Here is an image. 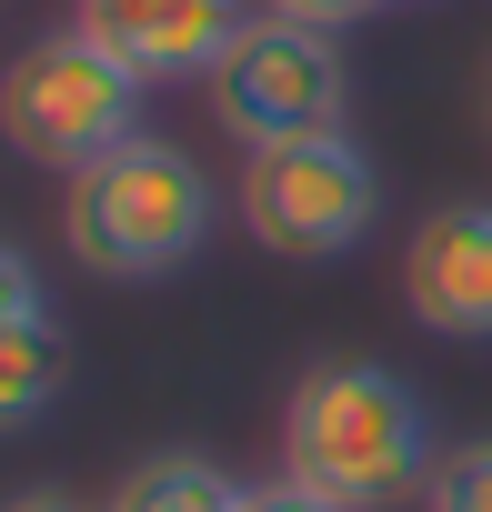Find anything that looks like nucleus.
Returning a JSON list of instances; mask_svg holds the SVG:
<instances>
[{"instance_id":"obj_1","label":"nucleus","mask_w":492,"mask_h":512,"mask_svg":"<svg viewBox=\"0 0 492 512\" xmlns=\"http://www.w3.org/2000/svg\"><path fill=\"white\" fill-rule=\"evenodd\" d=\"M432 462V412L392 362H312L282 402V472L342 512L422 502Z\"/></svg>"},{"instance_id":"obj_2","label":"nucleus","mask_w":492,"mask_h":512,"mask_svg":"<svg viewBox=\"0 0 492 512\" xmlns=\"http://www.w3.org/2000/svg\"><path fill=\"white\" fill-rule=\"evenodd\" d=\"M61 241L91 282H161L211 241V171L151 131L61 181Z\"/></svg>"},{"instance_id":"obj_3","label":"nucleus","mask_w":492,"mask_h":512,"mask_svg":"<svg viewBox=\"0 0 492 512\" xmlns=\"http://www.w3.org/2000/svg\"><path fill=\"white\" fill-rule=\"evenodd\" d=\"M201 91H211V121H221L241 151L312 141V131H352L342 31H312V21H282V11H252V21H241Z\"/></svg>"},{"instance_id":"obj_4","label":"nucleus","mask_w":492,"mask_h":512,"mask_svg":"<svg viewBox=\"0 0 492 512\" xmlns=\"http://www.w3.org/2000/svg\"><path fill=\"white\" fill-rule=\"evenodd\" d=\"M141 91L151 81H131L91 31H41L0 71V141L71 181L81 161H101V151H121L141 131Z\"/></svg>"},{"instance_id":"obj_5","label":"nucleus","mask_w":492,"mask_h":512,"mask_svg":"<svg viewBox=\"0 0 492 512\" xmlns=\"http://www.w3.org/2000/svg\"><path fill=\"white\" fill-rule=\"evenodd\" d=\"M241 231L272 262H342V251L382 221V171L352 131H312V141H272L241 151V191H231Z\"/></svg>"},{"instance_id":"obj_6","label":"nucleus","mask_w":492,"mask_h":512,"mask_svg":"<svg viewBox=\"0 0 492 512\" xmlns=\"http://www.w3.org/2000/svg\"><path fill=\"white\" fill-rule=\"evenodd\" d=\"M402 312L442 342H492V201H442L402 241Z\"/></svg>"},{"instance_id":"obj_7","label":"nucleus","mask_w":492,"mask_h":512,"mask_svg":"<svg viewBox=\"0 0 492 512\" xmlns=\"http://www.w3.org/2000/svg\"><path fill=\"white\" fill-rule=\"evenodd\" d=\"M252 21V0H81L71 31H91L131 81H211L231 31Z\"/></svg>"},{"instance_id":"obj_8","label":"nucleus","mask_w":492,"mask_h":512,"mask_svg":"<svg viewBox=\"0 0 492 512\" xmlns=\"http://www.w3.org/2000/svg\"><path fill=\"white\" fill-rule=\"evenodd\" d=\"M61 382H71V342H61L51 312H31V322L0 332V432H31L61 402Z\"/></svg>"},{"instance_id":"obj_9","label":"nucleus","mask_w":492,"mask_h":512,"mask_svg":"<svg viewBox=\"0 0 492 512\" xmlns=\"http://www.w3.org/2000/svg\"><path fill=\"white\" fill-rule=\"evenodd\" d=\"M101 512H241V482L211 462V452H151L111 482Z\"/></svg>"},{"instance_id":"obj_10","label":"nucleus","mask_w":492,"mask_h":512,"mask_svg":"<svg viewBox=\"0 0 492 512\" xmlns=\"http://www.w3.org/2000/svg\"><path fill=\"white\" fill-rule=\"evenodd\" d=\"M422 512H492V432L482 442H452L422 482Z\"/></svg>"},{"instance_id":"obj_11","label":"nucleus","mask_w":492,"mask_h":512,"mask_svg":"<svg viewBox=\"0 0 492 512\" xmlns=\"http://www.w3.org/2000/svg\"><path fill=\"white\" fill-rule=\"evenodd\" d=\"M31 312H41V262H31L11 231H0V332H11V322H31Z\"/></svg>"},{"instance_id":"obj_12","label":"nucleus","mask_w":492,"mask_h":512,"mask_svg":"<svg viewBox=\"0 0 492 512\" xmlns=\"http://www.w3.org/2000/svg\"><path fill=\"white\" fill-rule=\"evenodd\" d=\"M241 512H342V502H322L312 482H292V472H272V482H241Z\"/></svg>"},{"instance_id":"obj_13","label":"nucleus","mask_w":492,"mask_h":512,"mask_svg":"<svg viewBox=\"0 0 492 512\" xmlns=\"http://www.w3.org/2000/svg\"><path fill=\"white\" fill-rule=\"evenodd\" d=\"M262 11L312 21V31H352V21H372V11H382V0H262Z\"/></svg>"},{"instance_id":"obj_14","label":"nucleus","mask_w":492,"mask_h":512,"mask_svg":"<svg viewBox=\"0 0 492 512\" xmlns=\"http://www.w3.org/2000/svg\"><path fill=\"white\" fill-rule=\"evenodd\" d=\"M0 512H81V502H71V492H11Z\"/></svg>"},{"instance_id":"obj_15","label":"nucleus","mask_w":492,"mask_h":512,"mask_svg":"<svg viewBox=\"0 0 492 512\" xmlns=\"http://www.w3.org/2000/svg\"><path fill=\"white\" fill-rule=\"evenodd\" d=\"M482 111H492V81H482Z\"/></svg>"}]
</instances>
